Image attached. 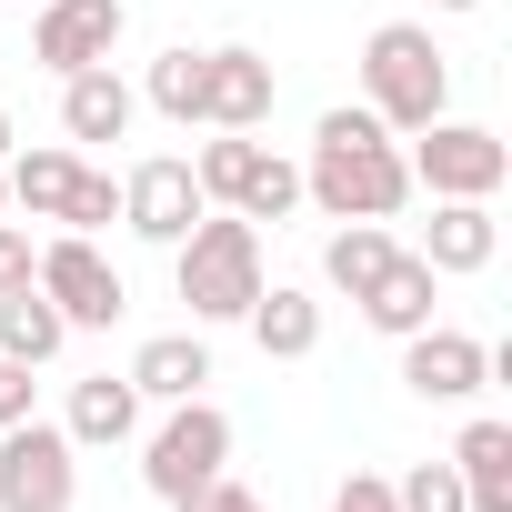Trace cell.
I'll return each mask as SVG.
<instances>
[{
	"mask_svg": "<svg viewBox=\"0 0 512 512\" xmlns=\"http://www.w3.org/2000/svg\"><path fill=\"white\" fill-rule=\"evenodd\" d=\"M302 201H322V221H392L412 201V161L372 111H322L312 161H302Z\"/></svg>",
	"mask_w": 512,
	"mask_h": 512,
	"instance_id": "6da1fadb",
	"label": "cell"
},
{
	"mask_svg": "<svg viewBox=\"0 0 512 512\" xmlns=\"http://www.w3.org/2000/svg\"><path fill=\"white\" fill-rule=\"evenodd\" d=\"M362 111H372L392 141H412L422 121L452 111V61H442L432 21H382V31L362 41Z\"/></svg>",
	"mask_w": 512,
	"mask_h": 512,
	"instance_id": "7a4b0ae2",
	"label": "cell"
},
{
	"mask_svg": "<svg viewBox=\"0 0 512 512\" xmlns=\"http://www.w3.org/2000/svg\"><path fill=\"white\" fill-rule=\"evenodd\" d=\"M171 282H181L191 322H241L251 302H262V221L201 211V221L171 241Z\"/></svg>",
	"mask_w": 512,
	"mask_h": 512,
	"instance_id": "3957f363",
	"label": "cell"
},
{
	"mask_svg": "<svg viewBox=\"0 0 512 512\" xmlns=\"http://www.w3.org/2000/svg\"><path fill=\"white\" fill-rule=\"evenodd\" d=\"M191 181H201L211 211H241V221H292L302 211V161L262 151L251 131H211L201 161H191Z\"/></svg>",
	"mask_w": 512,
	"mask_h": 512,
	"instance_id": "277c9868",
	"label": "cell"
},
{
	"mask_svg": "<svg viewBox=\"0 0 512 512\" xmlns=\"http://www.w3.org/2000/svg\"><path fill=\"white\" fill-rule=\"evenodd\" d=\"M412 191H432V201H492L502 181H512V151H502V131H482V121H422L412 131Z\"/></svg>",
	"mask_w": 512,
	"mask_h": 512,
	"instance_id": "5b68a950",
	"label": "cell"
},
{
	"mask_svg": "<svg viewBox=\"0 0 512 512\" xmlns=\"http://www.w3.org/2000/svg\"><path fill=\"white\" fill-rule=\"evenodd\" d=\"M211 472H231V412L191 392V402H171L161 432L141 442V482H151L161 502H181V492H201Z\"/></svg>",
	"mask_w": 512,
	"mask_h": 512,
	"instance_id": "8992f818",
	"label": "cell"
},
{
	"mask_svg": "<svg viewBox=\"0 0 512 512\" xmlns=\"http://www.w3.org/2000/svg\"><path fill=\"white\" fill-rule=\"evenodd\" d=\"M81 502V442L61 422H11L0 432V512H71Z\"/></svg>",
	"mask_w": 512,
	"mask_h": 512,
	"instance_id": "52a82bcc",
	"label": "cell"
},
{
	"mask_svg": "<svg viewBox=\"0 0 512 512\" xmlns=\"http://www.w3.org/2000/svg\"><path fill=\"white\" fill-rule=\"evenodd\" d=\"M31 282H41V302H51L71 332H111V322L131 312V292H121V272L101 262V241H91V231H61V241H41Z\"/></svg>",
	"mask_w": 512,
	"mask_h": 512,
	"instance_id": "ba28073f",
	"label": "cell"
},
{
	"mask_svg": "<svg viewBox=\"0 0 512 512\" xmlns=\"http://www.w3.org/2000/svg\"><path fill=\"white\" fill-rule=\"evenodd\" d=\"M201 211H211V201H201V181H191V161H181V151H161V161H131V171H121V221H131L141 241H161V251H171Z\"/></svg>",
	"mask_w": 512,
	"mask_h": 512,
	"instance_id": "9c48e42d",
	"label": "cell"
},
{
	"mask_svg": "<svg viewBox=\"0 0 512 512\" xmlns=\"http://www.w3.org/2000/svg\"><path fill=\"white\" fill-rule=\"evenodd\" d=\"M121 21H131L121 0H41V21H31V61L71 81V71H91V61L121 51Z\"/></svg>",
	"mask_w": 512,
	"mask_h": 512,
	"instance_id": "30bf717a",
	"label": "cell"
},
{
	"mask_svg": "<svg viewBox=\"0 0 512 512\" xmlns=\"http://www.w3.org/2000/svg\"><path fill=\"white\" fill-rule=\"evenodd\" d=\"M272 101H282V81H272L262 51H241V41L201 51V131H262Z\"/></svg>",
	"mask_w": 512,
	"mask_h": 512,
	"instance_id": "8fae6325",
	"label": "cell"
},
{
	"mask_svg": "<svg viewBox=\"0 0 512 512\" xmlns=\"http://www.w3.org/2000/svg\"><path fill=\"white\" fill-rule=\"evenodd\" d=\"M402 382H412L422 402H472V392L492 382V342L422 322V332H402Z\"/></svg>",
	"mask_w": 512,
	"mask_h": 512,
	"instance_id": "7c38bea8",
	"label": "cell"
},
{
	"mask_svg": "<svg viewBox=\"0 0 512 512\" xmlns=\"http://www.w3.org/2000/svg\"><path fill=\"white\" fill-rule=\"evenodd\" d=\"M432 302H442V272L422 262V251H392V262L372 272V292H362V322H372L382 342H402V332L432 322Z\"/></svg>",
	"mask_w": 512,
	"mask_h": 512,
	"instance_id": "4fadbf2b",
	"label": "cell"
},
{
	"mask_svg": "<svg viewBox=\"0 0 512 512\" xmlns=\"http://www.w3.org/2000/svg\"><path fill=\"white\" fill-rule=\"evenodd\" d=\"M492 251H502V221L492 201H432V231H422V262L452 282V272H492Z\"/></svg>",
	"mask_w": 512,
	"mask_h": 512,
	"instance_id": "5bb4252c",
	"label": "cell"
},
{
	"mask_svg": "<svg viewBox=\"0 0 512 512\" xmlns=\"http://www.w3.org/2000/svg\"><path fill=\"white\" fill-rule=\"evenodd\" d=\"M131 111H141V91H131L111 61H91V71L61 81V131H71V141H121Z\"/></svg>",
	"mask_w": 512,
	"mask_h": 512,
	"instance_id": "9a60e30c",
	"label": "cell"
},
{
	"mask_svg": "<svg viewBox=\"0 0 512 512\" xmlns=\"http://www.w3.org/2000/svg\"><path fill=\"white\" fill-rule=\"evenodd\" d=\"M61 432H71L81 452H111V442H131V432H141V392H131V372H91V382H71V412H61Z\"/></svg>",
	"mask_w": 512,
	"mask_h": 512,
	"instance_id": "2e32d148",
	"label": "cell"
},
{
	"mask_svg": "<svg viewBox=\"0 0 512 512\" xmlns=\"http://www.w3.org/2000/svg\"><path fill=\"white\" fill-rule=\"evenodd\" d=\"M452 472H462V502H472V512H512V422H502V412L462 422Z\"/></svg>",
	"mask_w": 512,
	"mask_h": 512,
	"instance_id": "e0dca14e",
	"label": "cell"
},
{
	"mask_svg": "<svg viewBox=\"0 0 512 512\" xmlns=\"http://www.w3.org/2000/svg\"><path fill=\"white\" fill-rule=\"evenodd\" d=\"M211 382V342L201 332H151L141 352H131V392L141 402H191Z\"/></svg>",
	"mask_w": 512,
	"mask_h": 512,
	"instance_id": "ac0fdd59",
	"label": "cell"
},
{
	"mask_svg": "<svg viewBox=\"0 0 512 512\" xmlns=\"http://www.w3.org/2000/svg\"><path fill=\"white\" fill-rule=\"evenodd\" d=\"M241 322H251V342H262L272 362L322 352V302H312V292H292V282H262V302H251Z\"/></svg>",
	"mask_w": 512,
	"mask_h": 512,
	"instance_id": "d6986e66",
	"label": "cell"
},
{
	"mask_svg": "<svg viewBox=\"0 0 512 512\" xmlns=\"http://www.w3.org/2000/svg\"><path fill=\"white\" fill-rule=\"evenodd\" d=\"M0 181H11V201H21L31 221H61V201H71V181H81V151H11Z\"/></svg>",
	"mask_w": 512,
	"mask_h": 512,
	"instance_id": "ffe728a7",
	"label": "cell"
},
{
	"mask_svg": "<svg viewBox=\"0 0 512 512\" xmlns=\"http://www.w3.org/2000/svg\"><path fill=\"white\" fill-rule=\"evenodd\" d=\"M392 251H402V241H392V231H382V221H342V231H332V241H322V282H332V292H352V302H362V292H372V272H382V262H392Z\"/></svg>",
	"mask_w": 512,
	"mask_h": 512,
	"instance_id": "44dd1931",
	"label": "cell"
},
{
	"mask_svg": "<svg viewBox=\"0 0 512 512\" xmlns=\"http://www.w3.org/2000/svg\"><path fill=\"white\" fill-rule=\"evenodd\" d=\"M61 342H71V322L41 302V282H31V292H0V352H11V362H31V372H41Z\"/></svg>",
	"mask_w": 512,
	"mask_h": 512,
	"instance_id": "7402d4cb",
	"label": "cell"
},
{
	"mask_svg": "<svg viewBox=\"0 0 512 512\" xmlns=\"http://www.w3.org/2000/svg\"><path fill=\"white\" fill-rule=\"evenodd\" d=\"M141 101H151L161 121H181V131H191V121H201V51H191V41H181V51H161V61H151V81H141Z\"/></svg>",
	"mask_w": 512,
	"mask_h": 512,
	"instance_id": "603a6c76",
	"label": "cell"
},
{
	"mask_svg": "<svg viewBox=\"0 0 512 512\" xmlns=\"http://www.w3.org/2000/svg\"><path fill=\"white\" fill-rule=\"evenodd\" d=\"M392 502H402V512H472V502H462V472H452V462H412V472L392 482Z\"/></svg>",
	"mask_w": 512,
	"mask_h": 512,
	"instance_id": "cb8c5ba5",
	"label": "cell"
},
{
	"mask_svg": "<svg viewBox=\"0 0 512 512\" xmlns=\"http://www.w3.org/2000/svg\"><path fill=\"white\" fill-rule=\"evenodd\" d=\"M101 221H121V181L81 161V181H71V201H61V231H101Z\"/></svg>",
	"mask_w": 512,
	"mask_h": 512,
	"instance_id": "d4e9b609",
	"label": "cell"
},
{
	"mask_svg": "<svg viewBox=\"0 0 512 512\" xmlns=\"http://www.w3.org/2000/svg\"><path fill=\"white\" fill-rule=\"evenodd\" d=\"M171 512H272V502L251 492V482H231V472H211V482H201V492H181Z\"/></svg>",
	"mask_w": 512,
	"mask_h": 512,
	"instance_id": "484cf974",
	"label": "cell"
},
{
	"mask_svg": "<svg viewBox=\"0 0 512 512\" xmlns=\"http://www.w3.org/2000/svg\"><path fill=\"white\" fill-rule=\"evenodd\" d=\"M41 412V382H31V362H11V352H0V432H11V422H31Z\"/></svg>",
	"mask_w": 512,
	"mask_h": 512,
	"instance_id": "4316f807",
	"label": "cell"
},
{
	"mask_svg": "<svg viewBox=\"0 0 512 512\" xmlns=\"http://www.w3.org/2000/svg\"><path fill=\"white\" fill-rule=\"evenodd\" d=\"M31 262H41V241L21 221H0V292H31Z\"/></svg>",
	"mask_w": 512,
	"mask_h": 512,
	"instance_id": "83f0119b",
	"label": "cell"
},
{
	"mask_svg": "<svg viewBox=\"0 0 512 512\" xmlns=\"http://www.w3.org/2000/svg\"><path fill=\"white\" fill-rule=\"evenodd\" d=\"M332 512H402V502H392V482H382V472H352V482L332 492Z\"/></svg>",
	"mask_w": 512,
	"mask_h": 512,
	"instance_id": "f1b7e54d",
	"label": "cell"
},
{
	"mask_svg": "<svg viewBox=\"0 0 512 512\" xmlns=\"http://www.w3.org/2000/svg\"><path fill=\"white\" fill-rule=\"evenodd\" d=\"M11 141H21V131H11V111H0V161H11Z\"/></svg>",
	"mask_w": 512,
	"mask_h": 512,
	"instance_id": "f546056e",
	"label": "cell"
},
{
	"mask_svg": "<svg viewBox=\"0 0 512 512\" xmlns=\"http://www.w3.org/2000/svg\"><path fill=\"white\" fill-rule=\"evenodd\" d=\"M432 11H482V0H432Z\"/></svg>",
	"mask_w": 512,
	"mask_h": 512,
	"instance_id": "4dcf8cb0",
	"label": "cell"
},
{
	"mask_svg": "<svg viewBox=\"0 0 512 512\" xmlns=\"http://www.w3.org/2000/svg\"><path fill=\"white\" fill-rule=\"evenodd\" d=\"M0 211H11V181H0Z\"/></svg>",
	"mask_w": 512,
	"mask_h": 512,
	"instance_id": "1f68e13d",
	"label": "cell"
}]
</instances>
